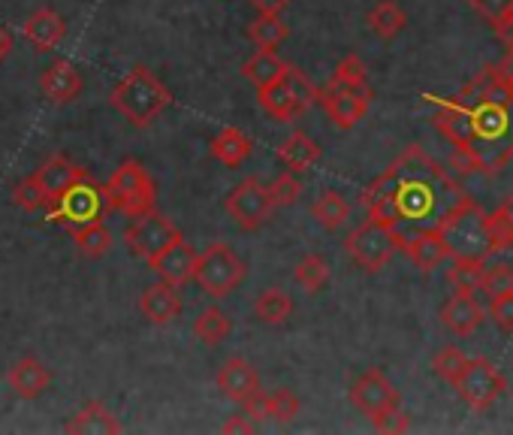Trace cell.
<instances>
[{
	"label": "cell",
	"mask_w": 513,
	"mask_h": 435,
	"mask_svg": "<svg viewBox=\"0 0 513 435\" xmlns=\"http://www.w3.org/2000/svg\"><path fill=\"white\" fill-rule=\"evenodd\" d=\"M462 197L450 173L411 145L363 191V209L372 221L411 233L435 227Z\"/></svg>",
	"instance_id": "cell-1"
},
{
	"label": "cell",
	"mask_w": 513,
	"mask_h": 435,
	"mask_svg": "<svg viewBox=\"0 0 513 435\" xmlns=\"http://www.w3.org/2000/svg\"><path fill=\"white\" fill-rule=\"evenodd\" d=\"M109 103L115 106V112H121L133 127H148L169 103H173V97H169L166 85L148 70V67H133L112 91Z\"/></svg>",
	"instance_id": "cell-2"
},
{
	"label": "cell",
	"mask_w": 513,
	"mask_h": 435,
	"mask_svg": "<svg viewBox=\"0 0 513 435\" xmlns=\"http://www.w3.org/2000/svg\"><path fill=\"white\" fill-rule=\"evenodd\" d=\"M438 230L447 242L450 257H489V236H486V212L471 200L462 197L441 221Z\"/></svg>",
	"instance_id": "cell-3"
},
{
	"label": "cell",
	"mask_w": 513,
	"mask_h": 435,
	"mask_svg": "<svg viewBox=\"0 0 513 435\" xmlns=\"http://www.w3.org/2000/svg\"><path fill=\"white\" fill-rule=\"evenodd\" d=\"M317 91L311 85V79L299 70V67H284V73L269 82L266 88H257V100L263 106V112L275 121H293L299 115H305L314 103H317Z\"/></svg>",
	"instance_id": "cell-4"
},
{
	"label": "cell",
	"mask_w": 513,
	"mask_h": 435,
	"mask_svg": "<svg viewBox=\"0 0 513 435\" xmlns=\"http://www.w3.org/2000/svg\"><path fill=\"white\" fill-rule=\"evenodd\" d=\"M109 209L106 197H103V188L88 176L76 179L73 185H67L61 194L49 197L46 203V218L73 230V227H82V224H91V221H103V212Z\"/></svg>",
	"instance_id": "cell-5"
},
{
	"label": "cell",
	"mask_w": 513,
	"mask_h": 435,
	"mask_svg": "<svg viewBox=\"0 0 513 435\" xmlns=\"http://www.w3.org/2000/svg\"><path fill=\"white\" fill-rule=\"evenodd\" d=\"M103 197H106L109 209H118V212L136 218V215H145L154 209L157 185L139 161H124L103 185Z\"/></svg>",
	"instance_id": "cell-6"
},
{
	"label": "cell",
	"mask_w": 513,
	"mask_h": 435,
	"mask_svg": "<svg viewBox=\"0 0 513 435\" xmlns=\"http://www.w3.org/2000/svg\"><path fill=\"white\" fill-rule=\"evenodd\" d=\"M245 272H248L245 260L227 242H215L203 254H197L194 278L209 297L221 300V297H230L233 290L245 281Z\"/></svg>",
	"instance_id": "cell-7"
},
{
	"label": "cell",
	"mask_w": 513,
	"mask_h": 435,
	"mask_svg": "<svg viewBox=\"0 0 513 435\" xmlns=\"http://www.w3.org/2000/svg\"><path fill=\"white\" fill-rule=\"evenodd\" d=\"M345 251H348V257H351L363 272H381V269L393 260V254L399 251V236H396L393 227L366 218V221L348 236Z\"/></svg>",
	"instance_id": "cell-8"
},
{
	"label": "cell",
	"mask_w": 513,
	"mask_h": 435,
	"mask_svg": "<svg viewBox=\"0 0 513 435\" xmlns=\"http://www.w3.org/2000/svg\"><path fill=\"white\" fill-rule=\"evenodd\" d=\"M456 393L462 396L465 405H471L474 411H486L498 402V396L507 390V381L501 375V369L486 360V357H474V360H465L459 378L453 381Z\"/></svg>",
	"instance_id": "cell-9"
},
{
	"label": "cell",
	"mask_w": 513,
	"mask_h": 435,
	"mask_svg": "<svg viewBox=\"0 0 513 435\" xmlns=\"http://www.w3.org/2000/svg\"><path fill=\"white\" fill-rule=\"evenodd\" d=\"M182 239V230L169 221L166 215H160V212H145V215H136V221L127 227V233H124V242H127V248L136 254V257H142V260H154L160 251H166L173 242H179Z\"/></svg>",
	"instance_id": "cell-10"
},
{
	"label": "cell",
	"mask_w": 513,
	"mask_h": 435,
	"mask_svg": "<svg viewBox=\"0 0 513 435\" xmlns=\"http://www.w3.org/2000/svg\"><path fill=\"white\" fill-rule=\"evenodd\" d=\"M272 197H269V188H263V182L260 179H245V182H239L230 194H227V215L236 221V227L239 230H248V233H254V230H260L266 221H269V215H272Z\"/></svg>",
	"instance_id": "cell-11"
},
{
	"label": "cell",
	"mask_w": 513,
	"mask_h": 435,
	"mask_svg": "<svg viewBox=\"0 0 513 435\" xmlns=\"http://www.w3.org/2000/svg\"><path fill=\"white\" fill-rule=\"evenodd\" d=\"M317 103L326 109L329 121L341 130H351L357 127L366 112H369V103H372V94H363V91H348V88H320L317 91Z\"/></svg>",
	"instance_id": "cell-12"
},
{
	"label": "cell",
	"mask_w": 513,
	"mask_h": 435,
	"mask_svg": "<svg viewBox=\"0 0 513 435\" xmlns=\"http://www.w3.org/2000/svg\"><path fill=\"white\" fill-rule=\"evenodd\" d=\"M351 402H354L357 411L372 417V414H378V411H384L390 405H399L402 396H399V390L390 384V378L381 369H366L351 384Z\"/></svg>",
	"instance_id": "cell-13"
},
{
	"label": "cell",
	"mask_w": 513,
	"mask_h": 435,
	"mask_svg": "<svg viewBox=\"0 0 513 435\" xmlns=\"http://www.w3.org/2000/svg\"><path fill=\"white\" fill-rule=\"evenodd\" d=\"M486 321V309L480 306L474 290H456L441 306V324L456 336H474Z\"/></svg>",
	"instance_id": "cell-14"
},
{
	"label": "cell",
	"mask_w": 513,
	"mask_h": 435,
	"mask_svg": "<svg viewBox=\"0 0 513 435\" xmlns=\"http://www.w3.org/2000/svg\"><path fill=\"white\" fill-rule=\"evenodd\" d=\"M396 236H399V251H405L426 272L441 266L450 257L438 224L435 227H420V230H411V233H396Z\"/></svg>",
	"instance_id": "cell-15"
},
{
	"label": "cell",
	"mask_w": 513,
	"mask_h": 435,
	"mask_svg": "<svg viewBox=\"0 0 513 435\" xmlns=\"http://www.w3.org/2000/svg\"><path fill=\"white\" fill-rule=\"evenodd\" d=\"M435 127L456 152H465L471 139V106L459 97L435 100Z\"/></svg>",
	"instance_id": "cell-16"
},
{
	"label": "cell",
	"mask_w": 513,
	"mask_h": 435,
	"mask_svg": "<svg viewBox=\"0 0 513 435\" xmlns=\"http://www.w3.org/2000/svg\"><path fill=\"white\" fill-rule=\"evenodd\" d=\"M157 275H160V281H166V284H188V281H194V269H197V251L185 242V239H179V242H173L166 251H160L151 263H148Z\"/></svg>",
	"instance_id": "cell-17"
},
{
	"label": "cell",
	"mask_w": 513,
	"mask_h": 435,
	"mask_svg": "<svg viewBox=\"0 0 513 435\" xmlns=\"http://www.w3.org/2000/svg\"><path fill=\"white\" fill-rule=\"evenodd\" d=\"M185 303L179 297L176 284H166V281H157V284H148L139 297V312L145 321L151 324H169L182 315Z\"/></svg>",
	"instance_id": "cell-18"
},
{
	"label": "cell",
	"mask_w": 513,
	"mask_h": 435,
	"mask_svg": "<svg viewBox=\"0 0 513 435\" xmlns=\"http://www.w3.org/2000/svg\"><path fill=\"white\" fill-rule=\"evenodd\" d=\"M40 91L49 103H70L82 94V73L70 61H55L40 76Z\"/></svg>",
	"instance_id": "cell-19"
},
{
	"label": "cell",
	"mask_w": 513,
	"mask_h": 435,
	"mask_svg": "<svg viewBox=\"0 0 513 435\" xmlns=\"http://www.w3.org/2000/svg\"><path fill=\"white\" fill-rule=\"evenodd\" d=\"M218 387H221V393H224L227 399L245 402L254 390H260V375H257V369H254L248 360L230 357V360L221 366V372H218Z\"/></svg>",
	"instance_id": "cell-20"
},
{
	"label": "cell",
	"mask_w": 513,
	"mask_h": 435,
	"mask_svg": "<svg viewBox=\"0 0 513 435\" xmlns=\"http://www.w3.org/2000/svg\"><path fill=\"white\" fill-rule=\"evenodd\" d=\"M22 34H25V40H28L37 52H52V49L64 40V34H67V22H64L55 10L43 7V10H37V13L25 22Z\"/></svg>",
	"instance_id": "cell-21"
},
{
	"label": "cell",
	"mask_w": 513,
	"mask_h": 435,
	"mask_svg": "<svg viewBox=\"0 0 513 435\" xmlns=\"http://www.w3.org/2000/svg\"><path fill=\"white\" fill-rule=\"evenodd\" d=\"M7 384L16 390V396L22 399H37L49 390L52 384V372L37 360V357H25L19 360L10 372H7Z\"/></svg>",
	"instance_id": "cell-22"
},
{
	"label": "cell",
	"mask_w": 513,
	"mask_h": 435,
	"mask_svg": "<svg viewBox=\"0 0 513 435\" xmlns=\"http://www.w3.org/2000/svg\"><path fill=\"white\" fill-rule=\"evenodd\" d=\"M278 158H281V164H284L290 173H305V170H311V167L320 161V145H317L308 133L293 130V133L281 142Z\"/></svg>",
	"instance_id": "cell-23"
},
{
	"label": "cell",
	"mask_w": 513,
	"mask_h": 435,
	"mask_svg": "<svg viewBox=\"0 0 513 435\" xmlns=\"http://www.w3.org/2000/svg\"><path fill=\"white\" fill-rule=\"evenodd\" d=\"M64 429H67V432H79V435H100V432L115 435V432H121L115 414H112L103 402H88L85 408H79V411L67 420Z\"/></svg>",
	"instance_id": "cell-24"
},
{
	"label": "cell",
	"mask_w": 513,
	"mask_h": 435,
	"mask_svg": "<svg viewBox=\"0 0 513 435\" xmlns=\"http://www.w3.org/2000/svg\"><path fill=\"white\" fill-rule=\"evenodd\" d=\"M34 176H37V182L43 185V191H46L49 197H55V194H61L67 185H73L76 179L88 176V170H85V167H76L67 155H55V158H49Z\"/></svg>",
	"instance_id": "cell-25"
},
{
	"label": "cell",
	"mask_w": 513,
	"mask_h": 435,
	"mask_svg": "<svg viewBox=\"0 0 513 435\" xmlns=\"http://www.w3.org/2000/svg\"><path fill=\"white\" fill-rule=\"evenodd\" d=\"M251 149H254V142L239 127H224L212 142V155L224 167H242L251 158Z\"/></svg>",
	"instance_id": "cell-26"
},
{
	"label": "cell",
	"mask_w": 513,
	"mask_h": 435,
	"mask_svg": "<svg viewBox=\"0 0 513 435\" xmlns=\"http://www.w3.org/2000/svg\"><path fill=\"white\" fill-rule=\"evenodd\" d=\"M366 22H369V28H372V34H375V37H381V40H393V37H399V34L405 31V25H408V13L399 7V0H378V4L369 10Z\"/></svg>",
	"instance_id": "cell-27"
},
{
	"label": "cell",
	"mask_w": 513,
	"mask_h": 435,
	"mask_svg": "<svg viewBox=\"0 0 513 435\" xmlns=\"http://www.w3.org/2000/svg\"><path fill=\"white\" fill-rule=\"evenodd\" d=\"M486 236H489V254L513 248V194L504 197L492 215H486Z\"/></svg>",
	"instance_id": "cell-28"
},
{
	"label": "cell",
	"mask_w": 513,
	"mask_h": 435,
	"mask_svg": "<svg viewBox=\"0 0 513 435\" xmlns=\"http://www.w3.org/2000/svg\"><path fill=\"white\" fill-rule=\"evenodd\" d=\"M311 215H314V221H317L323 230H338L341 224H345V221L351 218V206H348V200L341 197L338 191H323V194L314 200Z\"/></svg>",
	"instance_id": "cell-29"
},
{
	"label": "cell",
	"mask_w": 513,
	"mask_h": 435,
	"mask_svg": "<svg viewBox=\"0 0 513 435\" xmlns=\"http://www.w3.org/2000/svg\"><path fill=\"white\" fill-rule=\"evenodd\" d=\"M293 315V300L281 287H266L254 303V318L260 324H284Z\"/></svg>",
	"instance_id": "cell-30"
},
{
	"label": "cell",
	"mask_w": 513,
	"mask_h": 435,
	"mask_svg": "<svg viewBox=\"0 0 513 435\" xmlns=\"http://www.w3.org/2000/svg\"><path fill=\"white\" fill-rule=\"evenodd\" d=\"M284 67H287V64H284L272 49H260L254 58L245 61L242 76H245L254 88H266L269 82H275V79L284 73Z\"/></svg>",
	"instance_id": "cell-31"
},
{
	"label": "cell",
	"mask_w": 513,
	"mask_h": 435,
	"mask_svg": "<svg viewBox=\"0 0 513 435\" xmlns=\"http://www.w3.org/2000/svg\"><path fill=\"white\" fill-rule=\"evenodd\" d=\"M76 248L85 254V257H103L109 254L112 248V233L103 221H91V224H82V227H73L70 230Z\"/></svg>",
	"instance_id": "cell-32"
},
{
	"label": "cell",
	"mask_w": 513,
	"mask_h": 435,
	"mask_svg": "<svg viewBox=\"0 0 513 435\" xmlns=\"http://www.w3.org/2000/svg\"><path fill=\"white\" fill-rule=\"evenodd\" d=\"M332 88H348V91H363V94H372V85H369V70L366 64L357 58V55H345L338 61L332 79H329Z\"/></svg>",
	"instance_id": "cell-33"
},
{
	"label": "cell",
	"mask_w": 513,
	"mask_h": 435,
	"mask_svg": "<svg viewBox=\"0 0 513 435\" xmlns=\"http://www.w3.org/2000/svg\"><path fill=\"white\" fill-rule=\"evenodd\" d=\"M194 333L203 345L215 348L221 345L230 333H233V318L221 309H206L197 321H194Z\"/></svg>",
	"instance_id": "cell-34"
},
{
	"label": "cell",
	"mask_w": 513,
	"mask_h": 435,
	"mask_svg": "<svg viewBox=\"0 0 513 435\" xmlns=\"http://www.w3.org/2000/svg\"><path fill=\"white\" fill-rule=\"evenodd\" d=\"M293 278H296V284H299V287H305V290H308V294H320V290H323V287L329 284V278H332V269H329L326 257H320V254H308V257H302V260H299V266H296Z\"/></svg>",
	"instance_id": "cell-35"
},
{
	"label": "cell",
	"mask_w": 513,
	"mask_h": 435,
	"mask_svg": "<svg viewBox=\"0 0 513 435\" xmlns=\"http://www.w3.org/2000/svg\"><path fill=\"white\" fill-rule=\"evenodd\" d=\"M290 28L281 22V16H257L251 25H248V40L257 43L260 49H278L284 40H287Z\"/></svg>",
	"instance_id": "cell-36"
},
{
	"label": "cell",
	"mask_w": 513,
	"mask_h": 435,
	"mask_svg": "<svg viewBox=\"0 0 513 435\" xmlns=\"http://www.w3.org/2000/svg\"><path fill=\"white\" fill-rule=\"evenodd\" d=\"M483 266H486V260H480V257H453L450 269H447V281L456 290H474V294H477Z\"/></svg>",
	"instance_id": "cell-37"
},
{
	"label": "cell",
	"mask_w": 513,
	"mask_h": 435,
	"mask_svg": "<svg viewBox=\"0 0 513 435\" xmlns=\"http://www.w3.org/2000/svg\"><path fill=\"white\" fill-rule=\"evenodd\" d=\"M480 290L486 297L510 294L513 290V266L510 263H486L480 275Z\"/></svg>",
	"instance_id": "cell-38"
},
{
	"label": "cell",
	"mask_w": 513,
	"mask_h": 435,
	"mask_svg": "<svg viewBox=\"0 0 513 435\" xmlns=\"http://www.w3.org/2000/svg\"><path fill=\"white\" fill-rule=\"evenodd\" d=\"M13 203L25 212H37V209H46L49 203V194L43 191V185L37 182V176H28L22 179L16 188H13Z\"/></svg>",
	"instance_id": "cell-39"
},
{
	"label": "cell",
	"mask_w": 513,
	"mask_h": 435,
	"mask_svg": "<svg viewBox=\"0 0 513 435\" xmlns=\"http://www.w3.org/2000/svg\"><path fill=\"white\" fill-rule=\"evenodd\" d=\"M465 354L459 351V348H453V345H447V348H441L435 357H432V372L441 378V381H447V384H453L456 378H459V372H462V366H465Z\"/></svg>",
	"instance_id": "cell-40"
},
{
	"label": "cell",
	"mask_w": 513,
	"mask_h": 435,
	"mask_svg": "<svg viewBox=\"0 0 513 435\" xmlns=\"http://www.w3.org/2000/svg\"><path fill=\"white\" fill-rule=\"evenodd\" d=\"M372 426L384 435H399V432H408L411 429V420L408 414L402 411V402L399 405H390L378 414H372Z\"/></svg>",
	"instance_id": "cell-41"
},
{
	"label": "cell",
	"mask_w": 513,
	"mask_h": 435,
	"mask_svg": "<svg viewBox=\"0 0 513 435\" xmlns=\"http://www.w3.org/2000/svg\"><path fill=\"white\" fill-rule=\"evenodd\" d=\"M486 318H489L501 333H513V290H510V294L489 297Z\"/></svg>",
	"instance_id": "cell-42"
},
{
	"label": "cell",
	"mask_w": 513,
	"mask_h": 435,
	"mask_svg": "<svg viewBox=\"0 0 513 435\" xmlns=\"http://www.w3.org/2000/svg\"><path fill=\"white\" fill-rule=\"evenodd\" d=\"M269 197H272V206H293L302 197V182L293 173H281L269 185Z\"/></svg>",
	"instance_id": "cell-43"
},
{
	"label": "cell",
	"mask_w": 513,
	"mask_h": 435,
	"mask_svg": "<svg viewBox=\"0 0 513 435\" xmlns=\"http://www.w3.org/2000/svg\"><path fill=\"white\" fill-rule=\"evenodd\" d=\"M299 414V399L290 390H278L275 396H269V417L275 423H290Z\"/></svg>",
	"instance_id": "cell-44"
},
{
	"label": "cell",
	"mask_w": 513,
	"mask_h": 435,
	"mask_svg": "<svg viewBox=\"0 0 513 435\" xmlns=\"http://www.w3.org/2000/svg\"><path fill=\"white\" fill-rule=\"evenodd\" d=\"M468 4H471V10L480 13L486 22H495V19L513 13V0H468Z\"/></svg>",
	"instance_id": "cell-45"
},
{
	"label": "cell",
	"mask_w": 513,
	"mask_h": 435,
	"mask_svg": "<svg viewBox=\"0 0 513 435\" xmlns=\"http://www.w3.org/2000/svg\"><path fill=\"white\" fill-rule=\"evenodd\" d=\"M242 405H245V417H251L254 423L269 420V396L263 390H254Z\"/></svg>",
	"instance_id": "cell-46"
},
{
	"label": "cell",
	"mask_w": 513,
	"mask_h": 435,
	"mask_svg": "<svg viewBox=\"0 0 513 435\" xmlns=\"http://www.w3.org/2000/svg\"><path fill=\"white\" fill-rule=\"evenodd\" d=\"M492 31H495V40H498L504 49H513V13L495 19V22H492Z\"/></svg>",
	"instance_id": "cell-47"
},
{
	"label": "cell",
	"mask_w": 513,
	"mask_h": 435,
	"mask_svg": "<svg viewBox=\"0 0 513 435\" xmlns=\"http://www.w3.org/2000/svg\"><path fill=\"white\" fill-rule=\"evenodd\" d=\"M248 4H251L260 16H281V13L290 7V0H248Z\"/></svg>",
	"instance_id": "cell-48"
},
{
	"label": "cell",
	"mask_w": 513,
	"mask_h": 435,
	"mask_svg": "<svg viewBox=\"0 0 513 435\" xmlns=\"http://www.w3.org/2000/svg\"><path fill=\"white\" fill-rule=\"evenodd\" d=\"M224 432H257V423L251 420V417H233V420H227L224 423Z\"/></svg>",
	"instance_id": "cell-49"
},
{
	"label": "cell",
	"mask_w": 513,
	"mask_h": 435,
	"mask_svg": "<svg viewBox=\"0 0 513 435\" xmlns=\"http://www.w3.org/2000/svg\"><path fill=\"white\" fill-rule=\"evenodd\" d=\"M10 52H13V34L7 28H0V61H4Z\"/></svg>",
	"instance_id": "cell-50"
},
{
	"label": "cell",
	"mask_w": 513,
	"mask_h": 435,
	"mask_svg": "<svg viewBox=\"0 0 513 435\" xmlns=\"http://www.w3.org/2000/svg\"><path fill=\"white\" fill-rule=\"evenodd\" d=\"M498 67H501V73L507 76V82H510V88H513V49H507V55H504V61H501Z\"/></svg>",
	"instance_id": "cell-51"
}]
</instances>
